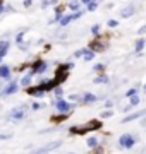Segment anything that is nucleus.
<instances>
[{
	"label": "nucleus",
	"instance_id": "f257e3e1",
	"mask_svg": "<svg viewBox=\"0 0 146 154\" xmlns=\"http://www.w3.org/2000/svg\"><path fill=\"white\" fill-rule=\"evenodd\" d=\"M90 48H93V50H98V51H101V50H105V45L101 43V38H96V39H93L90 43Z\"/></svg>",
	"mask_w": 146,
	"mask_h": 154
},
{
	"label": "nucleus",
	"instance_id": "f03ea898",
	"mask_svg": "<svg viewBox=\"0 0 146 154\" xmlns=\"http://www.w3.org/2000/svg\"><path fill=\"white\" fill-rule=\"evenodd\" d=\"M120 144H122L124 147H131V146L134 144V137H131V135H124V137H120Z\"/></svg>",
	"mask_w": 146,
	"mask_h": 154
},
{
	"label": "nucleus",
	"instance_id": "7ed1b4c3",
	"mask_svg": "<svg viewBox=\"0 0 146 154\" xmlns=\"http://www.w3.org/2000/svg\"><path fill=\"white\" fill-rule=\"evenodd\" d=\"M11 115L14 116V118H23V116H24V110H14Z\"/></svg>",
	"mask_w": 146,
	"mask_h": 154
},
{
	"label": "nucleus",
	"instance_id": "20e7f679",
	"mask_svg": "<svg viewBox=\"0 0 146 154\" xmlns=\"http://www.w3.org/2000/svg\"><path fill=\"white\" fill-rule=\"evenodd\" d=\"M9 75V67H2V69H0V77H7Z\"/></svg>",
	"mask_w": 146,
	"mask_h": 154
},
{
	"label": "nucleus",
	"instance_id": "39448f33",
	"mask_svg": "<svg viewBox=\"0 0 146 154\" xmlns=\"http://www.w3.org/2000/svg\"><path fill=\"white\" fill-rule=\"evenodd\" d=\"M59 108H60L62 111H67L69 110V105L65 103V101H60V103H59Z\"/></svg>",
	"mask_w": 146,
	"mask_h": 154
},
{
	"label": "nucleus",
	"instance_id": "423d86ee",
	"mask_svg": "<svg viewBox=\"0 0 146 154\" xmlns=\"http://www.w3.org/2000/svg\"><path fill=\"white\" fill-rule=\"evenodd\" d=\"M65 118H67V116H65V115H57L55 118H52V122H55V123H59V122L65 120Z\"/></svg>",
	"mask_w": 146,
	"mask_h": 154
},
{
	"label": "nucleus",
	"instance_id": "0eeeda50",
	"mask_svg": "<svg viewBox=\"0 0 146 154\" xmlns=\"http://www.w3.org/2000/svg\"><path fill=\"white\" fill-rule=\"evenodd\" d=\"M131 14H132V7H129V9H125V11H122V16H124V17L131 16Z\"/></svg>",
	"mask_w": 146,
	"mask_h": 154
},
{
	"label": "nucleus",
	"instance_id": "6e6552de",
	"mask_svg": "<svg viewBox=\"0 0 146 154\" xmlns=\"http://www.w3.org/2000/svg\"><path fill=\"white\" fill-rule=\"evenodd\" d=\"M143 45H144V41H143V39H139V41L136 43V50H138V51H139V50H143Z\"/></svg>",
	"mask_w": 146,
	"mask_h": 154
},
{
	"label": "nucleus",
	"instance_id": "1a4fd4ad",
	"mask_svg": "<svg viewBox=\"0 0 146 154\" xmlns=\"http://www.w3.org/2000/svg\"><path fill=\"white\" fill-rule=\"evenodd\" d=\"M16 88H17L16 84H11V88H7L5 93H7V94H9V93H14V91H16Z\"/></svg>",
	"mask_w": 146,
	"mask_h": 154
},
{
	"label": "nucleus",
	"instance_id": "9d476101",
	"mask_svg": "<svg viewBox=\"0 0 146 154\" xmlns=\"http://www.w3.org/2000/svg\"><path fill=\"white\" fill-rule=\"evenodd\" d=\"M84 101H95V96H93V94H86Z\"/></svg>",
	"mask_w": 146,
	"mask_h": 154
},
{
	"label": "nucleus",
	"instance_id": "9b49d317",
	"mask_svg": "<svg viewBox=\"0 0 146 154\" xmlns=\"http://www.w3.org/2000/svg\"><path fill=\"white\" fill-rule=\"evenodd\" d=\"M88 144H90L91 147H93V146H96V139H90V140H88Z\"/></svg>",
	"mask_w": 146,
	"mask_h": 154
},
{
	"label": "nucleus",
	"instance_id": "f8f14e48",
	"mask_svg": "<svg viewBox=\"0 0 146 154\" xmlns=\"http://www.w3.org/2000/svg\"><path fill=\"white\" fill-rule=\"evenodd\" d=\"M95 7H96V4H95V2H91V4H90V7H88V9H90V11H95Z\"/></svg>",
	"mask_w": 146,
	"mask_h": 154
},
{
	"label": "nucleus",
	"instance_id": "ddd939ff",
	"mask_svg": "<svg viewBox=\"0 0 146 154\" xmlns=\"http://www.w3.org/2000/svg\"><path fill=\"white\" fill-rule=\"evenodd\" d=\"M93 58V53H86V60H91Z\"/></svg>",
	"mask_w": 146,
	"mask_h": 154
}]
</instances>
